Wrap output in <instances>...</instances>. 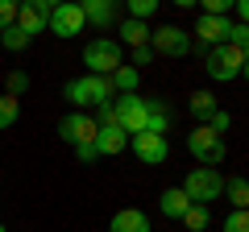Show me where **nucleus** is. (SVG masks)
<instances>
[{
	"label": "nucleus",
	"instance_id": "nucleus-1",
	"mask_svg": "<svg viewBox=\"0 0 249 232\" xmlns=\"http://www.w3.org/2000/svg\"><path fill=\"white\" fill-rule=\"evenodd\" d=\"M96 133H100L96 116L71 112V116H62V120H58V137H62L67 145H75L79 162H96V158H100V153H96Z\"/></svg>",
	"mask_w": 249,
	"mask_h": 232
},
{
	"label": "nucleus",
	"instance_id": "nucleus-2",
	"mask_svg": "<svg viewBox=\"0 0 249 232\" xmlns=\"http://www.w3.org/2000/svg\"><path fill=\"white\" fill-rule=\"evenodd\" d=\"M241 66H245V50H241V46H232V42L204 50V71H208V79H216V83L241 79Z\"/></svg>",
	"mask_w": 249,
	"mask_h": 232
},
{
	"label": "nucleus",
	"instance_id": "nucleus-3",
	"mask_svg": "<svg viewBox=\"0 0 249 232\" xmlns=\"http://www.w3.org/2000/svg\"><path fill=\"white\" fill-rule=\"evenodd\" d=\"M62 96L71 99L75 108H100V104L112 99V79L108 75H79V79H71L62 87Z\"/></svg>",
	"mask_w": 249,
	"mask_h": 232
},
{
	"label": "nucleus",
	"instance_id": "nucleus-4",
	"mask_svg": "<svg viewBox=\"0 0 249 232\" xmlns=\"http://www.w3.org/2000/svg\"><path fill=\"white\" fill-rule=\"evenodd\" d=\"M83 66L88 75H112L116 66H124V46L116 37H91L83 46Z\"/></svg>",
	"mask_w": 249,
	"mask_h": 232
},
{
	"label": "nucleus",
	"instance_id": "nucleus-5",
	"mask_svg": "<svg viewBox=\"0 0 249 232\" xmlns=\"http://www.w3.org/2000/svg\"><path fill=\"white\" fill-rule=\"evenodd\" d=\"M187 149H191V158H196L199 166H220V162L229 158V145H224V137L212 133L208 125H196L191 133H187Z\"/></svg>",
	"mask_w": 249,
	"mask_h": 232
},
{
	"label": "nucleus",
	"instance_id": "nucleus-6",
	"mask_svg": "<svg viewBox=\"0 0 249 232\" xmlns=\"http://www.w3.org/2000/svg\"><path fill=\"white\" fill-rule=\"evenodd\" d=\"M183 191L191 203H208L212 207V199H224V179L216 166H196L191 174L183 179Z\"/></svg>",
	"mask_w": 249,
	"mask_h": 232
},
{
	"label": "nucleus",
	"instance_id": "nucleus-7",
	"mask_svg": "<svg viewBox=\"0 0 249 232\" xmlns=\"http://www.w3.org/2000/svg\"><path fill=\"white\" fill-rule=\"evenodd\" d=\"M112 112H116V125L124 129V133H145V120H150V104H145L137 91H124V96L112 99Z\"/></svg>",
	"mask_w": 249,
	"mask_h": 232
},
{
	"label": "nucleus",
	"instance_id": "nucleus-8",
	"mask_svg": "<svg viewBox=\"0 0 249 232\" xmlns=\"http://www.w3.org/2000/svg\"><path fill=\"white\" fill-rule=\"evenodd\" d=\"M191 33L178 25H162V29H150V50L162 54V58H183V54H191Z\"/></svg>",
	"mask_w": 249,
	"mask_h": 232
},
{
	"label": "nucleus",
	"instance_id": "nucleus-9",
	"mask_svg": "<svg viewBox=\"0 0 249 232\" xmlns=\"http://www.w3.org/2000/svg\"><path fill=\"white\" fill-rule=\"evenodd\" d=\"M83 29H88V17H83L79 0H62V4L50 9V33L54 37H75Z\"/></svg>",
	"mask_w": 249,
	"mask_h": 232
},
{
	"label": "nucleus",
	"instance_id": "nucleus-10",
	"mask_svg": "<svg viewBox=\"0 0 249 232\" xmlns=\"http://www.w3.org/2000/svg\"><path fill=\"white\" fill-rule=\"evenodd\" d=\"M129 149L137 153L142 166H162V162L170 158V141L162 133H133L129 137Z\"/></svg>",
	"mask_w": 249,
	"mask_h": 232
},
{
	"label": "nucleus",
	"instance_id": "nucleus-11",
	"mask_svg": "<svg viewBox=\"0 0 249 232\" xmlns=\"http://www.w3.org/2000/svg\"><path fill=\"white\" fill-rule=\"evenodd\" d=\"M229 29H232V21L229 17H208V13H199V21H196V42H199V50H212V46H224L229 42Z\"/></svg>",
	"mask_w": 249,
	"mask_h": 232
},
{
	"label": "nucleus",
	"instance_id": "nucleus-12",
	"mask_svg": "<svg viewBox=\"0 0 249 232\" xmlns=\"http://www.w3.org/2000/svg\"><path fill=\"white\" fill-rule=\"evenodd\" d=\"M17 25L25 29L29 37H37L42 29H50V9H42L37 0H21L17 4Z\"/></svg>",
	"mask_w": 249,
	"mask_h": 232
},
{
	"label": "nucleus",
	"instance_id": "nucleus-13",
	"mask_svg": "<svg viewBox=\"0 0 249 232\" xmlns=\"http://www.w3.org/2000/svg\"><path fill=\"white\" fill-rule=\"evenodd\" d=\"M124 149H129V133L121 125H100V133H96V153L100 158H116Z\"/></svg>",
	"mask_w": 249,
	"mask_h": 232
},
{
	"label": "nucleus",
	"instance_id": "nucleus-14",
	"mask_svg": "<svg viewBox=\"0 0 249 232\" xmlns=\"http://www.w3.org/2000/svg\"><path fill=\"white\" fill-rule=\"evenodd\" d=\"M108 232H150V215L142 207H121L108 224Z\"/></svg>",
	"mask_w": 249,
	"mask_h": 232
},
{
	"label": "nucleus",
	"instance_id": "nucleus-15",
	"mask_svg": "<svg viewBox=\"0 0 249 232\" xmlns=\"http://www.w3.org/2000/svg\"><path fill=\"white\" fill-rule=\"evenodd\" d=\"M79 9H83V17H88V25L108 29L116 21V0H79Z\"/></svg>",
	"mask_w": 249,
	"mask_h": 232
},
{
	"label": "nucleus",
	"instance_id": "nucleus-16",
	"mask_svg": "<svg viewBox=\"0 0 249 232\" xmlns=\"http://www.w3.org/2000/svg\"><path fill=\"white\" fill-rule=\"evenodd\" d=\"M158 207H162V215H166V220H183V212L191 207V199H187L183 187H170V191H162Z\"/></svg>",
	"mask_w": 249,
	"mask_h": 232
},
{
	"label": "nucleus",
	"instance_id": "nucleus-17",
	"mask_svg": "<svg viewBox=\"0 0 249 232\" xmlns=\"http://www.w3.org/2000/svg\"><path fill=\"white\" fill-rule=\"evenodd\" d=\"M116 42L142 50V46H150V25H145V21H137V17H129V21L121 25V37H116Z\"/></svg>",
	"mask_w": 249,
	"mask_h": 232
},
{
	"label": "nucleus",
	"instance_id": "nucleus-18",
	"mask_svg": "<svg viewBox=\"0 0 249 232\" xmlns=\"http://www.w3.org/2000/svg\"><path fill=\"white\" fill-rule=\"evenodd\" d=\"M145 104H150L145 133H162V137H166V133H170V108H166V99H145Z\"/></svg>",
	"mask_w": 249,
	"mask_h": 232
},
{
	"label": "nucleus",
	"instance_id": "nucleus-19",
	"mask_svg": "<svg viewBox=\"0 0 249 232\" xmlns=\"http://www.w3.org/2000/svg\"><path fill=\"white\" fill-rule=\"evenodd\" d=\"M187 108H191V116H196L199 125H208V120H212V112H216V96H212V91H191Z\"/></svg>",
	"mask_w": 249,
	"mask_h": 232
},
{
	"label": "nucleus",
	"instance_id": "nucleus-20",
	"mask_svg": "<svg viewBox=\"0 0 249 232\" xmlns=\"http://www.w3.org/2000/svg\"><path fill=\"white\" fill-rule=\"evenodd\" d=\"M108 79H112V91H116V96H124V91H137V83H142V71H137V66H116Z\"/></svg>",
	"mask_w": 249,
	"mask_h": 232
},
{
	"label": "nucleus",
	"instance_id": "nucleus-21",
	"mask_svg": "<svg viewBox=\"0 0 249 232\" xmlns=\"http://www.w3.org/2000/svg\"><path fill=\"white\" fill-rule=\"evenodd\" d=\"M224 199H229L232 207H249V179H241V174L224 179Z\"/></svg>",
	"mask_w": 249,
	"mask_h": 232
},
{
	"label": "nucleus",
	"instance_id": "nucleus-22",
	"mask_svg": "<svg viewBox=\"0 0 249 232\" xmlns=\"http://www.w3.org/2000/svg\"><path fill=\"white\" fill-rule=\"evenodd\" d=\"M29 42H34V37H29L21 25H9V29H0V46H4L9 54H21V50H29Z\"/></svg>",
	"mask_w": 249,
	"mask_h": 232
},
{
	"label": "nucleus",
	"instance_id": "nucleus-23",
	"mask_svg": "<svg viewBox=\"0 0 249 232\" xmlns=\"http://www.w3.org/2000/svg\"><path fill=\"white\" fill-rule=\"evenodd\" d=\"M183 224H187V232H204L208 224H212V212H208V203H191L183 212Z\"/></svg>",
	"mask_w": 249,
	"mask_h": 232
},
{
	"label": "nucleus",
	"instance_id": "nucleus-24",
	"mask_svg": "<svg viewBox=\"0 0 249 232\" xmlns=\"http://www.w3.org/2000/svg\"><path fill=\"white\" fill-rule=\"evenodd\" d=\"M17 120H21V99L4 91V96H0V129H13Z\"/></svg>",
	"mask_w": 249,
	"mask_h": 232
},
{
	"label": "nucleus",
	"instance_id": "nucleus-25",
	"mask_svg": "<svg viewBox=\"0 0 249 232\" xmlns=\"http://www.w3.org/2000/svg\"><path fill=\"white\" fill-rule=\"evenodd\" d=\"M129 4V17H137V21H150L154 13H158V4L162 0H124Z\"/></svg>",
	"mask_w": 249,
	"mask_h": 232
},
{
	"label": "nucleus",
	"instance_id": "nucleus-26",
	"mask_svg": "<svg viewBox=\"0 0 249 232\" xmlns=\"http://www.w3.org/2000/svg\"><path fill=\"white\" fill-rule=\"evenodd\" d=\"M4 91L21 99V96L29 91V75H25V71H9V75H4Z\"/></svg>",
	"mask_w": 249,
	"mask_h": 232
},
{
	"label": "nucleus",
	"instance_id": "nucleus-27",
	"mask_svg": "<svg viewBox=\"0 0 249 232\" xmlns=\"http://www.w3.org/2000/svg\"><path fill=\"white\" fill-rule=\"evenodd\" d=\"M224 232H249V207H232L224 220Z\"/></svg>",
	"mask_w": 249,
	"mask_h": 232
},
{
	"label": "nucleus",
	"instance_id": "nucleus-28",
	"mask_svg": "<svg viewBox=\"0 0 249 232\" xmlns=\"http://www.w3.org/2000/svg\"><path fill=\"white\" fill-rule=\"evenodd\" d=\"M196 4H199V9L208 13V17H229L237 0H196Z\"/></svg>",
	"mask_w": 249,
	"mask_h": 232
},
{
	"label": "nucleus",
	"instance_id": "nucleus-29",
	"mask_svg": "<svg viewBox=\"0 0 249 232\" xmlns=\"http://www.w3.org/2000/svg\"><path fill=\"white\" fill-rule=\"evenodd\" d=\"M229 42H232V46H241V50H245V58H249V25H245V21H232Z\"/></svg>",
	"mask_w": 249,
	"mask_h": 232
},
{
	"label": "nucleus",
	"instance_id": "nucleus-30",
	"mask_svg": "<svg viewBox=\"0 0 249 232\" xmlns=\"http://www.w3.org/2000/svg\"><path fill=\"white\" fill-rule=\"evenodd\" d=\"M17 4H21V0H0V29L17 25Z\"/></svg>",
	"mask_w": 249,
	"mask_h": 232
},
{
	"label": "nucleus",
	"instance_id": "nucleus-31",
	"mask_svg": "<svg viewBox=\"0 0 249 232\" xmlns=\"http://www.w3.org/2000/svg\"><path fill=\"white\" fill-rule=\"evenodd\" d=\"M208 129H212V133H229V129H232V116L229 112H220V108H216V112H212V120H208Z\"/></svg>",
	"mask_w": 249,
	"mask_h": 232
},
{
	"label": "nucleus",
	"instance_id": "nucleus-32",
	"mask_svg": "<svg viewBox=\"0 0 249 232\" xmlns=\"http://www.w3.org/2000/svg\"><path fill=\"white\" fill-rule=\"evenodd\" d=\"M150 63H154V50H150V46L133 50V66H137V71H142V66H150Z\"/></svg>",
	"mask_w": 249,
	"mask_h": 232
},
{
	"label": "nucleus",
	"instance_id": "nucleus-33",
	"mask_svg": "<svg viewBox=\"0 0 249 232\" xmlns=\"http://www.w3.org/2000/svg\"><path fill=\"white\" fill-rule=\"evenodd\" d=\"M232 9H237V13H241V21H245V25H249V0H237Z\"/></svg>",
	"mask_w": 249,
	"mask_h": 232
},
{
	"label": "nucleus",
	"instance_id": "nucleus-34",
	"mask_svg": "<svg viewBox=\"0 0 249 232\" xmlns=\"http://www.w3.org/2000/svg\"><path fill=\"white\" fill-rule=\"evenodd\" d=\"M191 4H196V0H175V9H191Z\"/></svg>",
	"mask_w": 249,
	"mask_h": 232
},
{
	"label": "nucleus",
	"instance_id": "nucleus-35",
	"mask_svg": "<svg viewBox=\"0 0 249 232\" xmlns=\"http://www.w3.org/2000/svg\"><path fill=\"white\" fill-rule=\"evenodd\" d=\"M37 4H42V9H54V4H62V0H37Z\"/></svg>",
	"mask_w": 249,
	"mask_h": 232
},
{
	"label": "nucleus",
	"instance_id": "nucleus-36",
	"mask_svg": "<svg viewBox=\"0 0 249 232\" xmlns=\"http://www.w3.org/2000/svg\"><path fill=\"white\" fill-rule=\"evenodd\" d=\"M241 75H245V83H249V58H245V66H241Z\"/></svg>",
	"mask_w": 249,
	"mask_h": 232
},
{
	"label": "nucleus",
	"instance_id": "nucleus-37",
	"mask_svg": "<svg viewBox=\"0 0 249 232\" xmlns=\"http://www.w3.org/2000/svg\"><path fill=\"white\" fill-rule=\"evenodd\" d=\"M0 232H9V228H4V224H0Z\"/></svg>",
	"mask_w": 249,
	"mask_h": 232
}]
</instances>
